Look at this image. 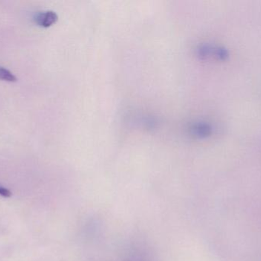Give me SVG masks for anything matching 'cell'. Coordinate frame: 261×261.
Returning <instances> with one entry per match:
<instances>
[{
  "mask_svg": "<svg viewBox=\"0 0 261 261\" xmlns=\"http://www.w3.org/2000/svg\"><path fill=\"white\" fill-rule=\"evenodd\" d=\"M58 15L55 12H39L35 16V21L38 26L43 28H48L58 21Z\"/></svg>",
  "mask_w": 261,
  "mask_h": 261,
  "instance_id": "cell-1",
  "label": "cell"
},
{
  "mask_svg": "<svg viewBox=\"0 0 261 261\" xmlns=\"http://www.w3.org/2000/svg\"><path fill=\"white\" fill-rule=\"evenodd\" d=\"M0 80L9 81V82H15L17 81L16 77L8 69L0 67Z\"/></svg>",
  "mask_w": 261,
  "mask_h": 261,
  "instance_id": "cell-2",
  "label": "cell"
},
{
  "mask_svg": "<svg viewBox=\"0 0 261 261\" xmlns=\"http://www.w3.org/2000/svg\"><path fill=\"white\" fill-rule=\"evenodd\" d=\"M0 195L5 196V197H7L9 195V192L6 189V188H3V187H0Z\"/></svg>",
  "mask_w": 261,
  "mask_h": 261,
  "instance_id": "cell-3",
  "label": "cell"
}]
</instances>
